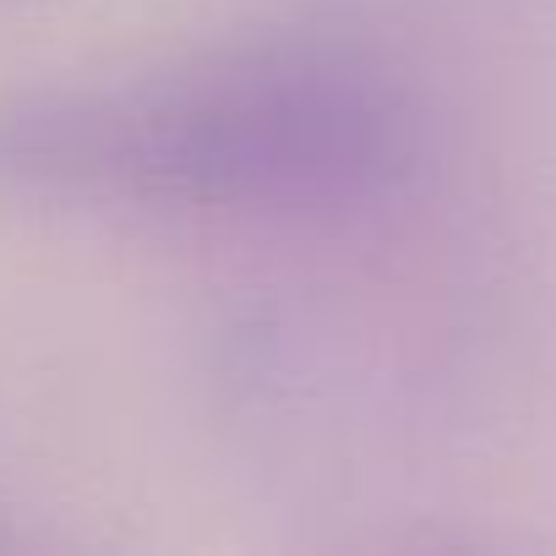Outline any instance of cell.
Listing matches in <instances>:
<instances>
[{"label":"cell","instance_id":"cell-1","mask_svg":"<svg viewBox=\"0 0 556 556\" xmlns=\"http://www.w3.org/2000/svg\"><path fill=\"white\" fill-rule=\"evenodd\" d=\"M426 164L420 104L323 45H240L131 83L0 93V202L153 218H339Z\"/></svg>","mask_w":556,"mask_h":556}]
</instances>
